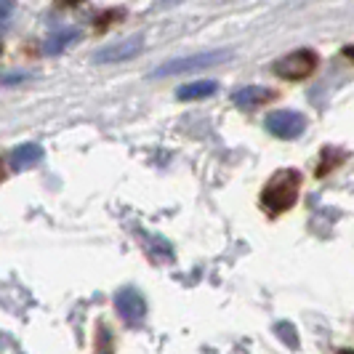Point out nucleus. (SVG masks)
Wrapping results in <instances>:
<instances>
[{
  "label": "nucleus",
  "instance_id": "1",
  "mask_svg": "<svg viewBox=\"0 0 354 354\" xmlns=\"http://www.w3.org/2000/svg\"><path fill=\"white\" fill-rule=\"evenodd\" d=\"M299 189H301V174L293 171V168L280 171V174H274L272 181L264 187V192H261V205H264L272 216H277V213L293 208V203H296V197H299Z\"/></svg>",
  "mask_w": 354,
  "mask_h": 354
},
{
  "label": "nucleus",
  "instance_id": "2",
  "mask_svg": "<svg viewBox=\"0 0 354 354\" xmlns=\"http://www.w3.org/2000/svg\"><path fill=\"white\" fill-rule=\"evenodd\" d=\"M227 59H232V51L221 48V51H203L192 53V56H184V59H174V62H165L162 67L152 72V77H168V75H184V72H195L205 70V67H216V64H224Z\"/></svg>",
  "mask_w": 354,
  "mask_h": 354
},
{
  "label": "nucleus",
  "instance_id": "3",
  "mask_svg": "<svg viewBox=\"0 0 354 354\" xmlns=\"http://www.w3.org/2000/svg\"><path fill=\"white\" fill-rule=\"evenodd\" d=\"M317 67V53L309 51V48H301V51H293L283 56V59H277L274 62V75H280L285 80H304L306 75H312Z\"/></svg>",
  "mask_w": 354,
  "mask_h": 354
},
{
  "label": "nucleus",
  "instance_id": "4",
  "mask_svg": "<svg viewBox=\"0 0 354 354\" xmlns=\"http://www.w3.org/2000/svg\"><path fill=\"white\" fill-rule=\"evenodd\" d=\"M144 48V35H131L123 37L118 43H109L104 48L93 53V64H120V62H128L133 56H139Z\"/></svg>",
  "mask_w": 354,
  "mask_h": 354
},
{
  "label": "nucleus",
  "instance_id": "5",
  "mask_svg": "<svg viewBox=\"0 0 354 354\" xmlns=\"http://www.w3.org/2000/svg\"><path fill=\"white\" fill-rule=\"evenodd\" d=\"M266 128L277 139H296V136H301L304 128H306V118H304L301 112H293V109H280V112H272L266 118Z\"/></svg>",
  "mask_w": 354,
  "mask_h": 354
},
{
  "label": "nucleus",
  "instance_id": "6",
  "mask_svg": "<svg viewBox=\"0 0 354 354\" xmlns=\"http://www.w3.org/2000/svg\"><path fill=\"white\" fill-rule=\"evenodd\" d=\"M115 306H118V315L128 322V325H139L147 315V304H144L142 293L136 288H123L118 296H115Z\"/></svg>",
  "mask_w": 354,
  "mask_h": 354
},
{
  "label": "nucleus",
  "instance_id": "7",
  "mask_svg": "<svg viewBox=\"0 0 354 354\" xmlns=\"http://www.w3.org/2000/svg\"><path fill=\"white\" fill-rule=\"evenodd\" d=\"M272 96H274V93L269 88H261V86H243L240 91L232 93V102L237 106H243V109H253V106L269 102Z\"/></svg>",
  "mask_w": 354,
  "mask_h": 354
},
{
  "label": "nucleus",
  "instance_id": "8",
  "mask_svg": "<svg viewBox=\"0 0 354 354\" xmlns=\"http://www.w3.org/2000/svg\"><path fill=\"white\" fill-rule=\"evenodd\" d=\"M43 160V147H37V144H21L17 147L14 152H11V165H14V171H27V168H32Z\"/></svg>",
  "mask_w": 354,
  "mask_h": 354
},
{
  "label": "nucleus",
  "instance_id": "9",
  "mask_svg": "<svg viewBox=\"0 0 354 354\" xmlns=\"http://www.w3.org/2000/svg\"><path fill=\"white\" fill-rule=\"evenodd\" d=\"M216 88H218L216 80H197V83L181 86V88L176 91V96L181 102H192V99H205V96H211V93H216Z\"/></svg>",
  "mask_w": 354,
  "mask_h": 354
},
{
  "label": "nucleus",
  "instance_id": "10",
  "mask_svg": "<svg viewBox=\"0 0 354 354\" xmlns=\"http://www.w3.org/2000/svg\"><path fill=\"white\" fill-rule=\"evenodd\" d=\"M80 37V32L77 30H64V32H59V35H53L51 40H46V46H43V53H48V56H53V53L64 51L70 43H75Z\"/></svg>",
  "mask_w": 354,
  "mask_h": 354
},
{
  "label": "nucleus",
  "instance_id": "11",
  "mask_svg": "<svg viewBox=\"0 0 354 354\" xmlns=\"http://www.w3.org/2000/svg\"><path fill=\"white\" fill-rule=\"evenodd\" d=\"M30 75L27 72H11V75H0V86H11V83H24Z\"/></svg>",
  "mask_w": 354,
  "mask_h": 354
},
{
  "label": "nucleus",
  "instance_id": "12",
  "mask_svg": "<svg viewBox=\"0 0 354 354\" xmlns=\"http://www.w3.org/2000/svg\"><path fill=\"white\" fill-rule=\"evenodd\" d=\"M11 11H14V3L11 0H0V21L6 17H11Z\"/></svg>",
  "mask_w": 354,
  "mask_h": 354
},
{
  "label": "nucleus",
  "instance_id": "13",
  "mask_svg": "<svg viewBox=\"0 0 354 354\" xmlns=\"http://www.w3.org/2000/svg\"><path fill=\"white\" fill-rule=\"evenodd\" d=\"M176 3H181V0H160V6H162V8H168V6H176Z\"/></svg>",
  "mask_w": 354,
  "mask_h": 354
},
{
  "label": "nucleus",
  "instance_id": "14",
  "mask_svg": "<svg viewBox=\"0 0 354 354\" xmlns=\"http://www.w3.org/2000/svg\"><path fill=\"white\" fill-rule=\"evenodd\" d=\"M344 56H349V59H354V46H352V48H344Z\"/></svg>",
  "mask_w": 354,
  "mask_h": 354
},
{
  "label": "nucleus",
  "instance_id": "15",
  "mask_svg": "<svg viewBox=\"0 0 354 354\" xmlns=\"http://www.w3.org/2000/svg\"><path fill=\"white\" fill-rule=\"evenodd\" d=\"M341 354H354V352H352V349H344V352H341Z\"/></svg>",
  "mask_w": 354,
  "mask_h": 354
},
{
  "label": "nucleus",
  "instance_id": "16",
  "mask_svg": "<svg viewBox=\"0 0 354 354\" xmlns=\"http://www.w3.org/2000/svg\"><path fill=\"white\" fill-rule=\"evenodd\" d=\"M0 178H3V165H0Z\"/></svg>",
  "mask_w": 354,
  "mask_h": 354
}]
</instances>
